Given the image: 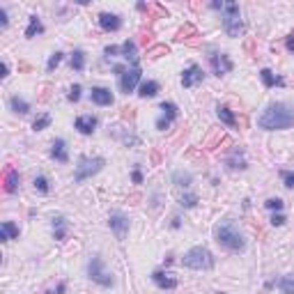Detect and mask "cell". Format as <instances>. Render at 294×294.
I'll use <instances>...</instances> for the list:
<instances>
[{
    "label": "cell",
    "instance_id": "cell-33",
    "mask_svg": "<svg viewBox=\"0 0 294 294\" xmlns=\"http://www.w3.org/2000/svg\"><path fill=\"white\" fill-rule=\"evenodd\" d=\"M35 191H39L41 195H46L48 191H51V186H48V180L44 177V175H37V177H35Z\"/></svg>",
    "mask_w": 294,
    "mask_h": 294
},
{
    "label": "cell",
    "instance_id": "cell-17",
    "mask_svg": "<svg viewBox=\"0 0 294 294\" xmlns=\"http://www.w3.org/2000/svg\"><path fill=\"white\" fill-rule=\"evenodd\" d=\"M51 156L55 161H60V163H67L69 161V149H67V143L62 141V138H55L53 145H51Z\"/></svg>",
    "mask_w": 294,
    "mask_h": 294
},
{
    "label": "cell",
    "instance_id": "cell-15",
    "mask_svg": "<svg viewBox=\"0 0 294 294\" xmlns=\"http://www.w3.org/2000/svg\"><path fill=\"white\" fill-rule=\"evenodd\" d=\"M225 166L230 168V170H246V154H244V149H239V147H234L232 152H230V156L225 159Z\"/></svg>",
    "mask_w": 294,
    "mask_h": 294
},
{
    "label": "cell",
    "instance_id": "cell-37",
    "mask_svg": "<svg viewBox=\"0 0 294 294\" xmlns=\"http://www.w3.org/2000/svg\"><path fill=\"white\" fill-rule=\"evenodd\" d=\"M281 177H283V184L288 188H294V170H281Z\"/></svg>",
    "mask_w": 294,
    "mask_h": 294
},
{
    "label": "cell",
    "instance_id": "cell-32",
    "mask_svg": "<svg viewBox=\"0 0 294 294\" xmlns=\"http://www.w3.org/2000/svg\"><path fill=\"white\" fill-rule=\"evenodd\" d=\"M168 51H170V48H168L166 44H156V46L147 48V58H152V60H156V58H161V55H168Z\"/></svg>",
    "mask_w": 294,
    "mask_h": 294
},
{
    "label": "cell",
    "instance_id": "cell-34",
    "mask_svg": "<svg viewBox=\"0 0 294 294\" xmlns=\"http://www.w3.org/2000/svg\"><path fill=\"white\" fill-rule=\"evenodd\" d=\"M62 58H65V53H62V51H55V53H51V58H48V62H46L48 72H55V69H58V65L62 62Z\"/></svg>",
    "mask_w": 294,
    "mask_h": 294
},
{
    "label": "cell",
    "instance_id": "cell-6",
    "mask_svg": "<svg viewBox=\"0 0 294 294\" xmlns=\"http://www.w3.org/2000/svg\"><path fill=\"white\" fill-rule=\"evenodd\" d=\"M87 276H90V281L97 283V285H101V288H110V285L115 283L113 274L106 271L104 260H101L99 255H92V257H90V262H87Z\"/></svg>",
    "mask_w": 294,
    "mask_h": 294
},
{
    "label": "cell",
    "instance_id": "cell-14",
    "mask_svg": "<svg viewBox=\"0 0 294 294\" xmlns=\"http://www.w3.org/2000/svg\"><path fill=\"white\" fill-rule=\"evenodd\" d=\"M74 127L78 129V134L92 136L94 129H97V117H94V115H78L76 122H74Z\"/></svg>",
    "mask_w": 294,
    "mask_h": 294
},
{
    "label": "cell",
    "instance_id": "cell-22",
    "mask_svg": "<svg viewBox=\"0 0 294 294\" xmlns=\"http://www.w3.org/2000/svg\"><path fill=\"white\" fill-rule=\"evenodd\" d=\"M159 94V83L156 80H143L141 87H138V97H143V99H152V97H156Z\"/></svg>",
    "mask_w": 294,
    "mask_h": 294
},
{
    "label": "cell",
    "instance_id": "cell-45",
    "mask_svg": "<svg viewBox=\"0 0 294 294\" xmlns=\"http://www.w3.org/2000/svg\"><path fill=\"white\" fill-rule=\"evenodd\" d=\"M285 44H288V48H290V51H292V53H294V35H290V37H288V41H285Z\"/></svg>",
    "mask_w": 294,
    "mask_h": 294
},
{
    "label": "cell",
    "instance_id": "cell-36",
    "mask_svg": "<svg viewBox=\"0 0 294 294\" xmlns=\"http://www.w3.org/2000/svg\"><path fill=\"white\" fill-rule=\"evenodd\" d=\"M184 35H193V37H198V33H195L193 23H186V26L182 28L180 33H177V41H184Z\"/></svg>",
    "mask_w": 294,
    "mask_h": 294
},
{
    "label": "cell",
    "instance_id": "cell-5",
    "mask_svg": "<svg viewBox=\"0 0 294 294\" xmlns=\"http://www.w3.org/2000/svg\"><path fill=\"white\" fill-rule=\"evenodd\" d=\"M104 166H106V159H104V156H80L78 166H76V173H74V182L80 184V182L90 180V177H94Z\"/></svg>",
    "mask_w": 294,
    "mask_h": 294
},
{
    "label": "cell",
    "instance_id": "cell-47",
    "mask_svg": "<svg viewBox=\"0 0 294 294\" xmlns=\"http://www.w3.org/2000/svg\"><path fill=\"white\" fill-rule=\"evenodd\" d=\"M223 5H225V2H219V0H216V2H212V9H220V12H223Z\"/></svg>",
    "mask_w": 294,
    "mask_h": 294
},
{
    "label": "cell",
    "instance_id": "cell-41",
    "mask_svg": "<svg viewBox=\"0 0 294 294\" xmlns=\"http://www.w3.org/2000/svg\"><path fill=\"white\" fill-rule=\"evenodd\" d=\"M122 48H117V46H106L104 48V53H106V58H115V55L120 53Z\"/></svg>",
    "mask_w": 294,
    "mask_h": 294
},
{
    "label": "cell",
    "instance_id": "cell-9",
    "mask_svg": "<svg viewBox=\"0 0 294 294\" xmlns=\"http://www.w3.org/2000/svg\"><path fill=\"white\" fill-rule=\"evenodd\" d=\"M108 225H110V230H113V234L117 237V239H124L129 234V219L122 212H113V214L108 216Z\"/></svg>",
    "mask_w": 294,
    "mask_h": 294
},
{
    "label": "cell",
    "instance_id": "cell-23",
    "mask_svg": "<svg viewBox=\"0 0 294 294\" xmlns=\"http://www.w3.org/2000/svg\"><path fill=\"white\" fill-rule=\"evenodd\" d=\"M41 33H44V26H41L39 16H37V14H33V16H30V21H28L26 37H28V39H33L35 35H41Z\"/></svg>",
    "mask_w": 294,
    "mask_h": 294
},
{
    "label": "cell",
    "instance_id": "cell-10",
    "mask_svg": "<svg viewBox=\"0 0 294 294\" xmlns=\"http://www.w3.org/2000/svg\"><path fill=\"white\" fill-rule=\"evenodd\" d=\"M205 80V72H202L200 65H191L188 69H184V74H182V87H195L198 83H202Z\"/></svg>",
    "mask_w": 294,
    "mask_h": 294
},
{
    "label": "cell",
    "instance_id": "cell-27",
    "mask_svg": "<svg viewBox=\"0 0 294 294\" xmlns=\"http://www.w3.org/2000/svg\"><path fill=\"white\" fill-rule=\"evenodd\" d=\"M85 51H80V48H76L72 53V69L74 72H83L85 69Z\"/></svg>",
    "mask_w": 294,
    "mask_h": 294
},
{
    "label": "cell",
    "instance_id": "cell-39",
    "mask_svg": "<svg viewBox=\"0 0 294 294\" xmlns=\"http://www.w3.org/2000/svg\"><path fill=\"white\" fill-rule=\"evenodd\" d=\"M170 124H173V120H168L166 115H161L159 120H156V129H159V131H166V129H170Z\"/></svg>",
    "mask_w": 294,
    "mask_h": 294
},
{
    "label": "cell",
    "instance_id": "cell-42",
    "mask_svg": "<svg viewBox=\"0 0 294 294\" xmlns=\"http://www.w3.org/2000/svg\"><path fill=\"white\" fill-rule=\"evenodd\" d=\"M7 26H9V19H7V12H5V9H2V7H0V28L5 30Z\"/></svg>",
    "mask_w": 294,
    "mask_h": 294
},
{
    "label": "cell",
    "instance_id": "cell-18",
    "mask_svg": "<svg viewBox=\"0 0 294 294\" xmlns=\"http://www.w3.org/2000/svg\"><path fill=\"white\" fill-rule=\"evenodd\" d=\"M67 232H69V223L65 216H55L53 219V237L58 241H65L67 239Z\"/></svg>",
    "mask_w": 294,
    "mask_h": 294
},
{
    "label": "cell",
    "instance_id": "cell-24",
    "mask_svg": "<svg viewBox=\"0 0 294 294\" xmlns=\"http://www.w3.org/2000/svg\"><path fill=\"white\" fill-rule=\"evenodd\" d=\"M216 113H219V120L225 124V127H237V117L227 106H216Z\"/></svg>",
    "mask_w": 294,
    "mask_h": 294
},
{
    "label": "cell",
    "instance_id": "cell-16",
    "mask_svg": "<svg viewBox=\"0 0 294 294\" xmlns=\"http://www.w3.org/2000/svg\"><path fill=\"white\" fill-rule=\"evenodd\" d=\"M5 191L7 193H19V186H21V175L16 168H7L5 170Z\"/></svg>",
    "mask_w": 294,
    "mask_h": 294
},
{
    "label": "cell",
    "instance_id": "cell-35",
    "mask_svg": "<svg viewBox=\"0 0 294 294\" xmlns=\"http://www.w3.org/2000/svg\"><path fill=\"white\" fill-rule=\"evenodd\" d=\"M264 207L271 209V212H283V207H285V202H283L281 198H269V200L264 202Z\"/></svg>",
    "mask_w": 294,
    "mask_h": 294
},
{
    "label": "cell",
    "instance_id": "cell-26",
    "mask_svg": "<svg viewBox=\"0 0 294 294\" xmlns=\"http://www.w3.org/2000/svg\"><path fill=\"white\" fill-rule=\"evenodd\" d=\"M122 55L127 58L129 62H131V67L134 65H138V55H136V44L131 39H127L124 44H122Z\"/></svg>",
    "mask_w": 294,
    "mask_h": 294
},
{
    "label": "cell",
    "instance_id": "cell-25",
    "mask_svg": "<svg viewBox=\"0 0 294 294\" xmlns=\"http://www.w3.org/2000/svg\"><path fill=\"white\" fill-rule=\"evenodd\" d=\"M260 78H262V83L267 87H274V85H285V80L281 78V76H276L271 69H262L260 72Z\"/></svg>",
    "mask_w": 294,
    "mask_h": 294
},
{
    "label": "cell",
    "instance_id": "cell-20",
    "mask_svg": "<svg viewBox=\"0 0 294 294\" xmlns=\"http://www.w3.org/2000/svg\"><path fill=\"white\" fill-rule=\"evenodd\" d=\"M9 108H12V113H16V115L30 113V104H28L23 97H19V94H12V97H9Z\"/></svg>",
    "mask_w": 294,
    "mask_h": 294
},
{
    "label": "cell",
    "instance_id": "cell-7",
    "mask_svg": "<svg viewBox=\"0 0 294 294\" xmlns=\"http://www.w3.org/2000/svg\"><path fill=\"white\" fill-rule=\"evenodd\" d=\"M143 78V72H141V65H134V67H127V72L120 76V90L124 94H131L136 92V87Z\"/></svg>",
    "mask_w": 294,
    "mask_h": 294
},
{
    "label": "cell",
    "instance_id": "cell-13",
    "mask_svg": "<svg viewBox=\"0 0 294 294\" xmlns=\"http://www.w3.org/2000/svg\"><path fill=\"white\" fill-rule=\"evenodd\" d=\"M90 99H92V104H97V106H113L115 97H113V92H110L108 87L97 85V87H92V92H90Z\"/></svg>",
    "mask_w": 294,
    "mask_h": 294
},
{
    "label": "cell",
    "instance_id": "cell-40",
    "mask_svg": "<svg viewBox=\"0 0 294 294\" xmlns=\"http://www.w3.org/2000/svg\"><path fill=\"white\" fill-rule=\"evenodd\" d=\"M285 220H288V219H285V214H281V212H278V214L271 216V225H274V227H281V225H285Z\"/></svg>",
    "mask_w": 294,
    "mask_h": 294
},
{
    "label": "cell",
    "instance_id": "cell-38",
    "mask_svg": "<svg viewBox=\"0 0 294 294\" xmlns=\"http://www.w3.org/2000/svg\"><path fill=\"white\" fill-rule=\"evenodd\" d=\"M67 99L74 101V104L80 99V85H78V83H76V85H72V90H69V94H67Z\"/></svg>",
    "mask_w": 294,
    "mask_h": 294
},
{
    "label": "cell",
    "instance_id": "cell-11",
    "mask_svg": "<svg viewBox=\"0 0 294 294\" xmlns=\"http://www.w3.org/2000/svg\"><path fill=\"white\" fill-rule=\"evenodd\" d=\"M97 21H99L101 30H106V33H117L122 28V16L120 14H113V12H101Z\"/></svg>",
    "mask_w": 294,
    "mask_h": 294
},
{
    "label": "cell",
    "instance_id": "cell-8",
    "mask_svg": "<svg viewBox=\"0 0 294 294\" xmlns=\"http://www.w3.org/2000/svg\"><path fill=\"white\" fill-rule=\"evenodd\" d=\"M209 65H212V72H214V76H225V74L232 72V60H230V55L227 53H212L209 55Z\"/></svg>",
    "mask_w": 294,
    "mask_h": 294
},
{
    "label": "cell",
    "instance_id": "cell-19",
    "mask_svg": "<svg viewBox=\"0 0 294 294\" xmlns=\"http://www.w3.org/2000/svg\"><path fill=\"white\" fill-rule=\"evenodd\" d=\"M19 225H14L12 220H5L2 225H0V241H12V239H19Z\"/></svg>",
    "mask_w": 294,
    "mask_h": 294
},
{
    "label": "cell",
    "instance_id": "cell-3",
    "mask_svg": "<svg viewBox=\"0 0 294 294\" xmlns=\"http://www.w3.org/2000/svg\"><path fill=\"white\" fill-rule=\"evenodd\" d=\"M214 262L216 260L212 251L205 246H193L182 257V264L186 269H193V271H209V269H214Z\"/></svg>",
    "mask_w": 294,
    "mask_h": 294
},
{
    "label": "cell",
    "instance_id": "cell-31",
    "mask_svg": "<svg viewBox=\"0 0 294 294\" xmlns=\"http://www.w3.org/2000/svg\"><path fill=\"white\" fill-rule=\"evenodd\" d=\"M278 288L283 294H294V276H283L278 281Z\"/></svg>",
    "mask_w": 294,
    "mask_h": 294
},
{
    "label": "cell",
    "instance_id": "cell-21",
    "mask_svg": "<svg viewBox=\"0 0 294 294\" xmlns=\"http://www.w3.org/2000/svg\"><path fill=\"white\" fill-rule=\"evenodd\" d=\"M173 184L180 188H191L193 184V175L188 173V170H175L173 173Z\"/></svg>",
    "mask_w": 294,
    "mask_h": 294
},
{
    "label": "cell",
    "instance_id": "cell-29",
    "mask_svg": "<svg viewBox=\"0 0 294 294\" xmlns=\"http://www.w3.org/2000/svg\"><path fill=\"white\" fill-rule=\"evenodd\" d=\"M198 202H200V198H198V193H193V191H186V193L180 195V205L182 207H186V209L195 207Z\"/></svg>",
    "mask_w": 294,
    "mask_h": 294
},
{
    "label": "cell",
    "instance_id": "cell-43",
    "mask_svg": "<svg viewBox=\"0 0 294 294\" xmlns=\"http://www.w3.org/2000/svg\"><path fill=\"white\" fill-rule=\"evenodd\" d=\"M131 180H134V184H143V173L136 168L134 173H131Z\"/></svg>",
    "mask_w": 294,
    "mask_h": 294
},
{
    "label": "cell",
    "instance_id": "cell-1",
    "mask_svg": "<svg viewBox=\"0 0 294 294\" xmlns=\"http://www.w3.org/2000/svg\"><path fill=\"white\" fill-rule=\"evenodd\" d=\"M257 127L264 131H283V129L294 127V106L283 104V101L269 104L257 117Z\"/></svg>",
    "mask_w": 294,
    "mask_h": 294
},
{
    "label": "cell",
    "instance_id": "cell-46",
    "mask_svg": "<svg viewBox=\"0 0 294 294\" xmlns=\"http://www.w3.org/2000/svg\"><path fill=\"white\" fill-rule=\"evenodd\" d=\"M170 225H173L175 230H177V227L182 225V219H180V216H175V219H173V223H170Z\"/></svg>",
    "mask_w": 294,
    "mask_h": 294
},
{
    "label": "cell",
    "instance_id": "cell-12",
    "mask_svg": "<svg viewBox=\"0 0 294 294\" xmlns=\"http://www.w3.org/2000/svg\"><path fill=\"white\" fill-rule=\"evenodd\" d=\"M152 281L159 290H175L177 288V278H175L170 271H163V269H156V271H154Z\"/></svg>",
    "mask_w": 294,
    "mask_h": 294
},
{
    "label": "cell",
    "instance_id": "cell-2",
    "mask_svg": "<svg viewBox=\"0 0 294 294\" xmlns=\"http://www.w3.org/2000/svg\"><path fill=\"white\" fill-rule=\"evenodd\" d=\"M214 239L230 253H241L246 248V237L241 232L234 220H220L214 225Z\"/></svg>",
    "mask_w": 294,
    "mask_h": 294
},
{
    "label": "cell",
    "instance_id": "cell-4",
    "mask_svg": "<svg viewBox=\"0 0 294 294\" xmlns=\"http://www.w3.org/2000/svg\"><path fill=\"white\" fill-rule=\"evenodd\" d=\"M223 30H225L227 37H241L246 33V23L241 19L237 2H225L223 5Z\"/></svg>",
    "mask_w": 294,
    "mask_h": 294
},
{
    "label": "cell",
    "instance_id": "cell-44",
    "mask_svg": "<svg viewBox=\"0 0 294 294\" xmlns=\"http://www.w3.org/2000/svg\"><path fill=\"white\" fill-rule=\"evenodd\" d=\"M2 78H7L9 76V65H7V60H2V74H0Z\"/></svg>",
    "mask_w": 294,
    "mask_h": 294
},
{
    "label": "cell",
    "instance_id": "cell-30",
    "mask_svg": "<svg viewBox=\"0 0 294 294\" xmlns=\"http://www.w3.org/2000/svg\"><path fill=\"white\" fill-rule=\"evenodd\" d=\"M48 124H51V115H48V113H41V115H37V117H35L33 129H35V131H44Z\"/></svg>",
    "mask_w": 294,
    "mask_h": 294
},
{
    "label": "cell",
    "instance_id": "cell-28",
    "mask_svg": "<svg viewBox=\"0 0 294 294\" xmlns=\"http://www.w3.org/2000/svg\"><path fill=\"white\" fill-rule=\"evenodd\" d=\"M161 110H163V115H166L168 120H173V122L180 117V108L173 101H161Z\"/></svg>",
    "mask_w": 294,
    "mask_h": 294
}]
</instances>
